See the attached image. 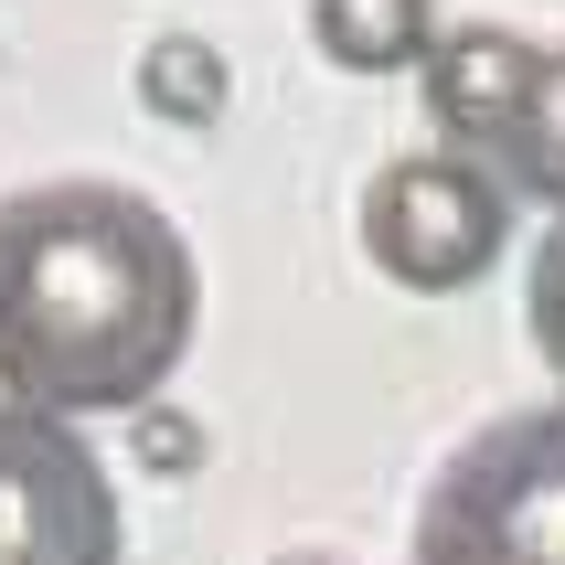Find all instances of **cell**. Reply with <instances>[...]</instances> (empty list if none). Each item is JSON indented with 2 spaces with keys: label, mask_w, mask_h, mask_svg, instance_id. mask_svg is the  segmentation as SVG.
Wrapping results in <instances>:
<instances>
[{
  "label": "cell",
  "mask_w": 565,
  "mask_h": 565,
  "mask_svg": "<svg viewBox=\"0 0 565 565\" xmlns=\"http://www.w3.org/2000/svg\"><path fill=\"white\" fill-rule=\"evenodd\" d=\"M502 235H512V192L470 150H406L363 182V256L416 299L480 288L502 267Z\"/></svg>",
  "instance_id": "cell-3"
},
{
  "label": "cell",
  "mask_w": 565,
  "mask_h": 565,
  "mask_svg": "<svg viewBox=\"0 0 565 565\" xmlns=\"http://www.w3.org/2000/svg\"><path fill=\"white\" fill-rule=\"evenodd\" d=\"M203 320L182 224L128 182H32L0 203V406L54 427L171 395Z\"/></svg>",
  "instance_id": "cell-1"
},
{
  "label": "cell",
  "mask_w": 565,
  "mask_h": 565,
  "mask_svg": "<svg viewBox=\"0 0 565 565\" xmlns=\"http://www.w3.org/2000/svg\"><path fill=\"white\" fill-rule=\"evenodd\" d=\"M128 523L75 427L0 406V565H118Z\"/></svg>",
  "instance_id": "cell-4"
},
{
  "label": "cell",
  "mask_w": 565,
  "mask_h": 565,
  "mask_svg": "<svg viewBox=\"0 0 565 565\" xmlns=\"http://www.w3.org/2000/svg\"><path fill=\"white\" fill-rule=\"evenodd\" d=\"M523 331H534V352H544V374L565 384V224L534 246V278H523Z\"/></svg>",
  "instance_id": "cell-10"
},
{
  "label": "cell",
  "mask_w": 565,
  "mask_h": 565,
  "mask_svg": "<svg viewBox=\"0 0 565 565\" xmlns=\"http://www.w3.org/2000/svg\"><path fill=\"white\" fill-rule=\"evenodd\" d=\"M310 43L342 75H416L438 54V0H310Z\"/></svg>",
  "instance_id": "cell-6"
},
{
  "label": "cell",
  "mask_w": 565,
  "mask_h": 565,
  "mask_svg": "<svg viewBox=\"0 0 565 565\" xmlns=\"http://www.w3.org/2000/svg\"><path fill=\"white\" fill-rule=\"evenodd\" d=\"M416 565H565V395L491 416L438 459Z\"/></svg>",
  "instance_id": "cell-2"
},
{
  "label": "cell",
  "mask_w": 565,
  "mask_h": 565,
  "mask_svg": "<svg viewBox=\"0 0 565 565\" xmlns=\"http://www.w3.org/2000/svg\"><path fill=\"white\" fill-rule=\"evenodd\" d=\"M128 459H139L150 480H192V470H203V427H192V416L160 395V406L128 416Z\"/></svg>",
  "instance_id": "cell-9"
},
{
  "label": "cell",
  "mask_w": 565,
  "mask_h": 565,
  "mask_svg": "<svg viewBox=\"0 0 565 565\" xmlns=\"http://www.w3.org/2000/svg\"><path fill=\"white\" fill-rule=\"evenodd\" d=\"M278 565H331V555H278Z\"/></svg>",
  "instance_id": "cell-11"
},
{
  "label": "cell",
  "mask_w": 565,
  "mask_h": 565,
  "mask_svg": "<svg viewBox=\"0 0 565 565\" xmlns=\"http://www.w3.org/2000/svg\"><path fill=\"white\" fill-rule=\"evenodd\" d=\"M534 54L544 43H523V32H502V22L438 32V54L416 64V75H427V107H438L448 150H470V160L502 150V128L523 118V86H534Z\"/></svg>",
  "instance_id": "cell-5"
},
{
  "label": "cell",
  "mask_w": 565,
  "mask_h": 565,
  "mask_svg": "<svg viewBox=\"0 0 565 565\" xmlns=\"http://www.w3.org/2000/svg\"><path fill=\"white\" fill-rule=\"evenodd\" d=\"M512 203H544L565 224V43L534 54V86H523V118L502 128V150H491Z\"/></svg>",
  "instance_id": "cell-7"
},
{
  "label": "cell",
  "mask_w": 565,
  "mask_h": 565,
  "mask_svg": "<svg viewBox=\"0 0 565 565\" xmlns=\"http://www.w3.org/2000/svg\"><path fill=\"white\" fill-rule=\"evenodd\" d=\"M128 86H139V107H150L160 128H214L224 118V54L203 32H150Z\"/></svg>",
  "instance_id": "cell-8"
}]
</instances>
